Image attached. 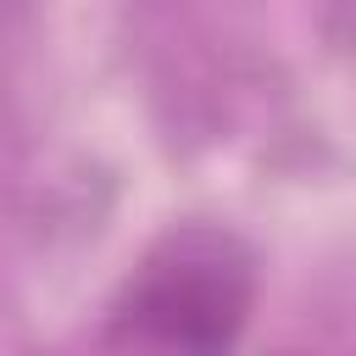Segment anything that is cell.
<instances>
[{
	"label": "cell",
	"instance_id": "6da1fadb",
	"mask_svg": "<svg viewBox=\"0 0 356 356\" xmlns=\"http://www.w3.org/2000/svg\"><path fill=\"white\" fill-rule=\"evenodd\" d=\"M256 306V256L206 222L167 228L106 312L117 350H228Z\"/></svg>",
	"mask_w": 356,
	"mask_h": 356
}]
</instances>
